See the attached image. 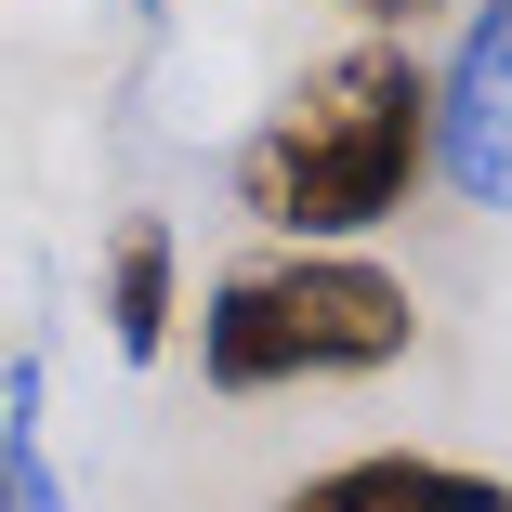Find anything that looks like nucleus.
I'll return each instance as SVG.
<instances>
[{
    "instance_id": "f257e3e1",
    "label": "nucleus",
    "mask_w": 512,
    "mask_h": 512,
    "mask_svg": "<svg viewBox=\"0 0 512 512\" xmlns=\"http://www.w3.org/2000/svg\"><path fill=\"white\" fill-rule=\"evenodd\" d=\"M421 171H434V66L407 40H342L237 145V211L289 250H355L421 197Z\"/></svg>"
},
{
    "instance_id": "f03ea898",
    "label": "nucleus",
    "mask_w": 512,
    "mask_h": 512,
    "mask_svg": "<svg viewBox=\"0 0 512 512\" xmlns=\"http://www.w3.org/2000/svg\"><path fill=\"white\" fill-rule=\"evenodd\" d=\"M421 355V289L368 250H276L197 302V381L211 394H302V381H381Z\"/></svg>"
},
{
    "instance_id": "7ed1b4c3",
    "label": "nucleus",
    "mask_w": 512,
    "mask_h": 512,
    "mask_svg": "<svg viewBox=\"0 0 512 512\" xmlns=\"http://www.w3.org/2000/svg\"><path fill=\"white\" fill-rule=\"evenodd\" d=\"M434 171L473 211L512 224V0H473L460 14V53L434 79Z\"/></svg>"
},
{
    "instance_id": "20e7f679",
    "label": "nucleus",
    "mask_w": 512,
    "mask_h": 512,
    "mask_svg": "<svg viewBox=\"0 0 512 512\" xmlns=\"http://www.w3.org/2000/svg\"><path fill=\"white\" fill-rule=\"evenodd\" d=\"M276 512H512V473L421 460V447H368V460H329V473L276 486Z\"/></svg>"
},
{
    "instance_id": "39448f33",
    "label": "nucleus",
    "mask_w": 512,
    "mask_h": 512,
    "mask_svg": "<svg viewBox=\"0 0 512 512\" xmlns=\"http://www.w3.org/2000/svg\"><path fill=\"white\" fill-rule=\"evenodd\" d=\"M171 316H184V250H171V224L145 211V224H119V250H106V342L145 368V355H171Z\"/></svg>"
},
{
    "instance_id": "423d86ee",
    "label": "nucleus",
    "mask_w": 512,
    "mask_h": 512,
    "mask_svg": "<svg viewBox=\"0 0 512 512\" xmlns=\"http://www.w3.org/2000/svg\"><path fill=\"white\" fill-rule=\"evenodd\" d=\"M342 14H355L368 40H394V27H434V14H447V0H342Z\"/></svg>"
},
{
    "instance_id": "0eeeda50",
    "label": "nucleus",
    "mask_w": 512,
    "mask_h": 512,
    "mask_svg": "<svg viewBox=\"0 0 512 512\" xmlns=\"http://www.w3.org/2000/svg\"><path fill=\"white\" fill-rule=\"evenodd\" d=\"M0 512H14V486H0Z\"/></svg>"
}]
</instances>
